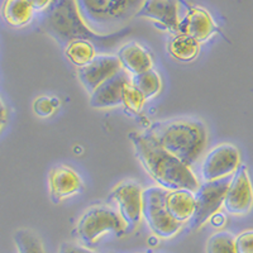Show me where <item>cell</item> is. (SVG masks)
Returning a JSON list of instances; mask_svg holds the SVG:
<instances>
[{
    "label": "cell",
    "mask_w": 253,
    "mask_h": 253,
    "mask_svg": "<svg viewBox=\"0 0 253 253\" xmlns=\"http://www.w3.org/2000/svg\"><path fill=\"white\" fill-rule=\"evenodd\" d=\"M41 28L63 48L72 41L85 40L100 52L113 49L133 32V28L126 27L110 35L95 33L84 22L75 0H53L42 14Z\"/></svg>",
    "instance_id": "cell-1"
},
{
    "label": "cell",
    "mask_w": 253,
    "mask_h": 253,
    "mask_svg": "<svg viewBox=\"0 0 253 253\" xmlns=\"http://www.w3.org/2000/svg\"><path fill=\"white\" fill-rule=\"evenodd\" d=\"M128 138L132 142L137 160L157 186L167 191L185 189L193 193L200 186L191 167L162 150L144 132H130Z\"/></svg>",
    "instance_id": "cell-2"
},
{
    "label": "cell",
    "mask_w": 253,
    "mask_h": 253,
    "mask_svg": "<svg viewBox=\"0 0 253 253\" xmlns=\"http://www.w3.org/2000/svg\"><path fill=\"white\" fill-rule=\"evenodd\" d=\"M144 133L189 167L198 164L208 146L207 126L196 118L156 122Z\"/></svg>",
    "instance_id": "cell-3"
},
{
    "label": "cell",
    "mask_w": 253,
    "mask_h": 253,
    "mask_svg": "<svg viewBox=\"0 0 253 253\" xmlns=\"http://www.w3.org/2000/svg\"><path fill=\"white\" fill-rule=\"evenodd\" d=\"M84 22L98 35H110L134 18L144 0H75Z\"/></svg>",
    "instance_id": "cell-4"
},
{
    "label": "cell",
    "mask_w": 253,
    "mask_h": 253,
    "mask_svg": "<svg viewBox=\"0 0 253 253\" xmlns=\"http://www.w3.org/2000/svg\"><path fill=\"white\" fill-rule=\"evenodd\" d=\"M126 230V223L118 210L108 204H95L81 215L72 234L83 245L92 246L104 234L113 233L122 237Z\"/></svg>",
    "instance_id": "cell-5"
},
{
    "label": "cell",
    "mask_w": 253,
    "mask_h": 253,
    "mask_svg": "<svg viewBox=\"0 0 253 253\" xmlns=\"http://www.w3.org/2000/svg\"><path fill=\"white\" fill-rule=\"evenodd\" d=\"M167 190L150 186L143 190V219L158 238L169 239L180 232L182 224L170 215L166 208Z\"/></svg>",
    "instance_id": "cell-6"
},
{
    "label": "cell",
    "mask_w": 253,
    "mask_h": 253,
    "mask_svg": "<svg viewBox=\"0 0 253 253\" xmlns=\"http://www.w3.org/2000/svg\"><path fill=\"white\" fill-rule=\"evenodd\" d=\"M232 176L215 180V181H204L195 191L196 208L193 218L189 220V227L196 230L210 220L214 214L219 213L223 207L229 187Z\"/></svg>",
    "instance_id": "cell-7"
},
{
    "label": "cell",
    "mask_w": 253,
    "mask_h": 253,
    "mask_svg": "<svg viewBox=\"0 0 253 253\" xmlns=\"http://www.w3.org/2000/svg\"><path fill=\"white\" fill-rule=\"evenodd\" d=\"M110 202L115 203L118 213L126 223V234L133 233L143 219V189L134 181H123L109 194Z\"/></svg>",
    "instance_id": "cell-8"
},
{
    "label": "cell",
    "mask_w": 253,
    "mask_h": 253,
    "mask_svg": "<svg viewBox=\"0 0 253 253\" xmlns=\"http://www.w3.org/2000/svg\"><path fill=\"white\" fill-rule=\"evenodd\" d=\"M241 166V153L234 144L221 143L205 155L202 165L204 181H215L232 176Z\"/></svg>",
    "instance_id": "cell-9"
},
{
    "label": "cell",
    "mask_w": 253,
    "mask_h": 253,
    "mask_svg": "<svg viewBox=\"0 0 253 253\" xmlns=\"http://www.w3.org/2000/svg\"><path fill=\"white\" fill-rule=\"evenodd\" d=\"M223 207L230 215H247L252 210L253 186L247 165L241 164L233 173Z\"/></svg>",
    "instance_id": "cell-10"
},
{
    "label": "cell",
    "mask_w": 253,
    "mask_h": 253,
    "mask_svg": "<svg viewBox=\"0 0 253 253\" xmlns=\"http://www.w3.org/2000/svg\"><path fill=\"white\" fill-rule=\"evenodd\" d=\"M122 63L117 55H96L87 65L78 69V78L89 94L115 74L122 71Z\"/></svg>",
    "instance_id": "cell-11"
},
{
    "label": "cell",
    "mask_w": 253,
    "mask_h": 253,
    "mask_svg": "<svg viewBox=\"0 0 253 253\" xmlns=\"http://www.w3.org/2000/svg\"><path fill=\"white\" fill-rule=\"evenodd\" d=\"M48 189L51 202L60 204L62 200L79 195L84 191V181L74 169L57 165L48 173Z\"/></svg>",
    "instance_id": "cell-12"
},
{
    "label": "cell",
    "mask_w": 253,
    "mask_h": 253,
    "mask_svg": "<svg viewBox=\"0 0 253 253\" xmlns=\"http://www.w3.org/2000/svg\"><path fill=\"white\" fill-rule=\"evenodd\" d=\"M218 32V26L207 9L200 6H190L187 13L178 26V33L186 35L196 40L199 43L207 42L214 33Z\"/></svg>",
    "instance_id": "cell-13"
},
{
    "label": "cell",
    "mask_w": 253,
    "mask_h": 253,
    "mask_svg": "<svg viewBox=\"0 0 253 253\" xmlns=\"http://www.w3.org/2000/svg\"><path fill=\"white\" fill-rule=\"evenodd\" d=\"M129 81V74L124 70L115 74L90 94V107L94 109H110L122 105V94Z\"/></svg>",
    "instance_id": "cell-14"
},
{
    "label": "cell",
    "mask_w": 253,
    "mask_h": 253,
    "mask_svg": "<svg viewBox=\"0 0 253 253\" xmlns=\"http://www.w3.org/2000/svg\"><path fill=\"white\" fill-rule=\"evenodd\" d=\"M135 17L152 19L161 28L178 35L180 19L177 0H144Z\"/></svg>",
    "instance_id": "cell-15"
},
{
    "label": "cell",
    "mask_w": 253,
    "mask_h": 253,
    "mask_svg": "<svg viewBox=\"0 0 253 253\" xmlns=\"http://www.w3.org/2000/svg\"><path fill=\"white\" fill-rule=\"evenodd\" d=\"M122 67L129 75L135 76L153 69V58L150 51L138 42H128L119 48L118 53Z\"/></svg>",
    "instance_id": "cell-16"
},
{
    "label": "cell",
    "mask_w": 253,
    "mask_h": 253,
    "mask_svg": "<svg viewBox=\"0 0 253 253\" xmlns=\"http://www.w3.org/2000/svg\"><path fill=\"white\" fill-rule=\"evenodd\" d=\"M166 208L176 221L184 224L193 218L195 213V193L185 189L167 191Z\"/></svg>",
    "instance_id": "cell-17"
},
{
    "label": "cell",
    "mask_w": 253,
    "mask_h": 253,
    "mask_svg": "<svg viewBox=\"0 0 253 253\" xmlns=\"http://www.w3.org/2000/svg\"><path fill=\"white\" fill-rule=\"evenodd\" d=\"M1 15L6 24L13 28H22L31 23L35 17V10L28 0H4Z\"/></svg>",
    "instance_id": "cell-18"
},
{
    "label": "cell",
    "mask_w": 253,
    "mask_h": 253,
    "mask_svg": "<svg viewBox=\"0 0 253 253\" xmlns=\"http://www.w3.org/2000/svg\"><path fill=\"white\" fill-rule=\"evenodd\" d=\"M170 56L180 62H191L199 56L200 43L193 37L178 33L167 44Z\"/></svg>",
    "instance_id": "cell-19"
},
{
    "label": "cell",
    "mask_w": 253,
    "mask_h": 253,
    "mask_svg": "<svg viewBox=\"0 0 253 253\" xmlns=\"http://www.w3.org/2000/svg\"><path fill=\"white\" fill-rule=\"evenodd\" d=\"M65 56L78 69L84 67L96 56V48L90 41H72L65 47Z\"/></svg>",
    "instance_id": "cell-20"
},
{
    "label": "cell",
    "mask_w": 253,
    "mask_h": 253,
    "mask_svg": "<svg viewBox=\"0 0 253 253\" xmlns=\"http://www.w3.org/2000/svg\"><path fill=\"white\" fill-rule=\"evenodd\" d=\"M130 83L133 86L143 94L146 100L156 98L162 90V79L156 70H148V71L139 74L130 78Z\"/></svg>",
    "instance_id": "cell-21"
},
{
    "label": "cell",
    "mask_w": 253,
    "mask_h": 253,
    "mask_svg": "<svg viewBox=\"0 0 253 253\" xmlns=\"http://www.w3.org/2000/svg\"><path fill=\"white\" fill-rule=\"evenodd\" d=\"M207 253H237L236 237L229 232H216L207 242Z\"/></svg>",
    "instance_id": "cell-22"
},
{
    "label": "cell",
    "mask_w": 253,
    "mask_h": 253,
    "mask_svg": "<svg viewBox=\"0 0 253 253\" xmlns=\"http://www.w3.org/2000/svg\"><path fill=\"white\" fill-rule=\"evenodd\" d=\"M144 103H146V98L143 96V94L135 89L129 81L124 86L123 94H122V105L128 112L133 113V114H139L143 109Z\"/></svg>",
    "instance_id": "cell-23"
},
{
    "label": "cell",
    "mask_w": 253,
    "mask_h": 253,
    "mask_svg": "<svg viewBox=\"0 0 253 253\" xmlns=\"http://www.w3.org/2000/svg\"><path fill=\"white\" fill-rule=\"evenodd\" d=\"M19 253H44L43 246L37 236L28 230H19L15 236Z\"/></svg>",
    "instance_id": "cell-24"
},
{
    "label": "cell",
    "mask_w": 253,
    "mask_h": 253,
    "mask_svg": "<svg viewBox=\"0 0 253 253\" xmlns=\"http://www.w3.org/2000/svg\"><path fill=\"white\" fill-rule=\"evenodd\" d=\"M33 112L40 118H48L53 113L56 112L55 107L52 105L51 96H38L35 101H33Z\"/></svg>",
    "instance_id": "cell-25"
},
{
    "label": "cell",
    "mask_w": 253,
    "mask_h": 253,
    "mask_svg": "<svg viewBox=\"0 0 253 253\" xmlns=\"http://www.w3.org/2000/svg\"><path fill=\"white\" fill-rule=\"evenodd\" d=\"M236 251L237 253H253V229L236 237Z\"/></svg>",
    "instance_id": "cell-26"
},
{
    "label": "cell",
    "mask_w": 253,
    "mask_h": 253,
    "mask_svg": "<svg viewBox=\"0 0 253 253\" xmlns=\"http://www.w3.org/2000/svg\"><path fill=\"white\" fill-rule=\"evenodd\" d=\"M58 253H96L84 246L75 245V243H62Z\"/></svg>",
    "instance_id": "cell-27"
},
{
    "label": "cell",
    "mask_w": 253,
    "mask_h": 253,
    "mask_svg": "<svg viewBox=\"0 0 253 253\" xmlns=\"http://www.w3.org/2000/svg\"><path fill=\"white\" fill-rule=\"evenodd\" d=\"M28 3L31 4V6L33 8L35 12L43 13L53 3V0H28Z\"/></svg>",
    "instance_id": "cell-28"
},
{
    "label": "cell",
    "mask_w": 253,
    "mask_h": 253,
    "mask_svg": "<svg viewBox=\"0 0 253 253\" xmlns=\"http://www.w3.org/2000/svg\"><path fill=\"white\" fill-rule=\"evenodd\" d=\"M6 122H8V109H6V105L3 99L0 98V133L6 126Z\"/></svg>",
    "instance_id": "cell-29"
},
{
    "label": "cell",
    "mask_w": 253,
    "mask_h": 253,
    "mask_svg": "<svg viewBox=\"0 0 253 253\" xmlns=\"http://www.w3.org/2000/svg\"><path fill=\"white\" fill-rule=\"evenodd\" d=\"M210 221H211V224H213L214 227L220 228V227H223V225H224L225 216L223 215L221 213H216V214H214L211 218H210Z\"/></svg>",
    "instance_id": "cell-30"
},
{
    "label": "cell",
    "mask_w": 253,
    "mask_h": 253,
    "mask_svg": "<svg viewBox=\"0 0 253 253\" xmlns=\"http://www.w3.org/2000/svg\"><path fill=\"white\" fill-rule=\"evenodd\" d=\"M51 101H52V105L55 107V109H57V108L60 107L61 101L58 98H56V96H51Z\"/></svg>",
    "instance_id": "cell-31"
}]
</instances>
